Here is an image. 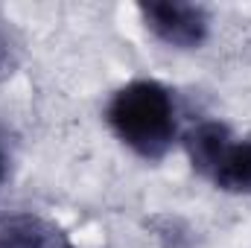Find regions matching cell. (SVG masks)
Returning <instances> with one entry per match:
<instances>
[{
	"label": "cell",
	"instance_id": "obj_6",
	"mask_svg": "<svg viewBox=\"0 0 251 248\" xmlns=\"http://www.w3.org/2000/svg\"><path fill=\"white\" fill-rule=\"evenodd\" d=\"M6 175H9V155H6V149L0 146V187L6 181Z\"/></svg>",
	"mask_w": 251,
	"mask_h": 248
},
{
	"label": "cell",
	"instance_id": "obj_5",
	"mask_svg": "<svg viewBox=\"0 0 251 248\" xmlns=\"http://www.w3.org/2000/svg\"><path fill=\"white\" fill-rule=\"evenodd\" d=\"M18 67V44L12 38V32L0 24V82L6 76H12Z\"/></svg>",
	"mask_w": 251,
	"mask_h": 248
},
{
	"label": "cell",
	"instance_id": "obj_7",
	"mask_svg": "<svg viewBox=\"0 0 251 248\" xmlns=\"http://www.w3.org/2000/svg\"><path fill=\"white\" fill-rule=\"evenodd\" d=\"M59 248H82V246H73V243H67V240H64V243H62Z\"/></svg>",
	"mask_w": 251,
	"mask_h": 248
},
{
	"label": "cell",
	"instance_id": "obj_2",
	"mask_svg": "<svg viewBox=\"0 0 251 248\" xmlns=\"http://www.w3.org/2000/svg\"><path fill=\"white\" fill-rule=\"evenodd\" d=\"M190 167L216 190L251 198V137H237L219 120H199L181 134Z\"/></svg>",
	"mask_w": 251,
	"mask_h": 248
},
{
	"label": "cell",
	"instance_id": "obj_3",
	"mask_svg": "<svg viewBox=\"0 0 251 248\" xmlns=\"http://www.w3.org/2000/svg\"><path fill=\"white\" fill-rule=\"evenodd\" d=\"M143 29L170 50H199L210 38V12L187 0H140Z\"/></svg>",
	"mask_w": 251,
	"mask_h": 248
},
{
	"label": "cell",
	"instance_id": "obj_4",
	"mask_svg": "<svg viewBox=\"0 0 251 248\" xmlns=\"http://www.w3.org/2000/svg\"><path fill=\"white\" fill-rule=\"evenodd\" d=\"M64 240L56 225L32 210H12L0 216V248H56Z\"/></svg>",
	"mask_w": 251,
	"mask_h": 248
},
{
	"label": "cell",
	"instance_id": "obj_1",
	"mask_svg": "<svg viewBox=\"0 0 251 248\" xmlns=\"http://www.w3.org/2000/svg\"><path fill=\"white\" fill-rule=\"evenodd\" d=\"M102 120L126 149L146 164L164 161L176 143H181L176 97L158 79H131L120 85L108 97Z\"/></svg>",
	"mask_w": 251,
	"mask_h": 248
}]
</instances>
